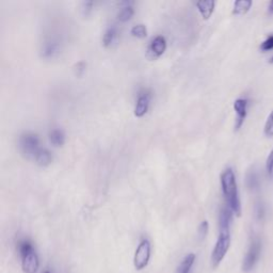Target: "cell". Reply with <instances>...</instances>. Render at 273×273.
I'll use <instances>...</instances> for the list:
<instances>
[{
  "label": "cell",
  "mask_w": 273,
  "mask_h": 273,
  "mask_svg": "<svg viewBox=\"0 0 273 273\" xmlns=\"http://www.w3.org/2000/svg\"><path fill=\"white\" fill-rule=\"evenodd\" d=\"M221 186L222 191L226 201L227 206L233 210V212L240 217L241 214V204L238 194V188L234 171L232 169H226L221 175Z\"/></svg>",
  "instance_id": "obj_1"
},
{
  "label": "cell",
  "mask_w": 273,
  "mask_h": 273,
  "mask_svg": "<svg viewBox=\"0 0 273 273\" xmlns=\"http://www.w3.org/2000/svg\"><path fill=\"white\" fill-rule=\"evenodd\" d=\"M19 251L22 257V268L25 273H37L40 267L39 257L30 241L23 240L19 243Z\"/></svg>",
  "instance_id": "obj_2"
},
{
  "label": "cell",
  "mask_w": 273,
  "mask_h": 273,
  "mask_svg": "<svg viewBox=\"0 0 273 273\" xmlns=\"http://www.w3.org/2000/svg\"><path fill=\"white\" fill-rule=\"evenodd\" d=\"M229 246H231V233L229 229H220V234L211 254V264L213 268H217L225 257Z\"/></svg>",
  "instance_id": "obj_3"
},
{
  "label": "cell",
  "mask_w": 273,
  "mask_h": 273,
  "mask_svg": "<svg viewBox=\"0 0 273 273\" xmlns=\"http://www.w3.org/2000/svg\"><path fill=\"white\" fill-rule=\"evenodd\" d=\"M40 139L37 134L26 133L20 138V149L23 155L27 158H35L40 151Z\"/></svg>",
  "instance_id": "obj_4"
},
{
  "label": "cell",
  "mask_w": 273,
  "mask_h": 273,
  "mask_svg": "<svg viewBox=\"0 0 273 273\" xmlns=\"http://www.w3.org/2000/svg\"><path fill=\"white\" fill-rule=\"evenodd\" d=\"M261 252H262V241L260 240V238H254L250 244L248 253L243 260V265H242L243 271L249 272L254 268L258 260H260Z\"/></svg>",
  "instance_id": "obj_5"
},
{
  "label": "cell",
  "mask_w": 273,
  "mask_h": 273,
  "mask_svg": "<svg viewBox=\"0 0 273 273\" xmlns=\"http://www.w3.org/2000/svg\"><path fill=\"white\" fill-rule=\"evenodd\" d=\"M151 258V243L148 239H143L136 250L134 256V265L137 270H143L150 262Z\"/></svg>",
  "instance_id": "obj_6"
},
{
  "label": "cell",
  "mask_w": 273,
  "mask_h": 273,
  "mask_svg": "<svg viewBox=\"0 0 273 273\" xmlns=\"http://www.w3.org/2000/svg\"><path fill=\"white\" fill-rule=\"evenodd\" d=\"M247 108H248V99L246 98H238L235 100L234 103V109L236 111V125L235 128L236 131L242 126L244 120L247 117Z\"/></svg>",
  "instance_id": "obj_7"
},
{
  "label": "cell",
  "mask_w": 273,
  "mask_h": 273,
  "mask_svg": "<svg viewBox=\"0 0 273 273\" xmlns=\"http://www.w3.org/2000/svg\"><path fill=\"white\" fill-rule=\"evenodd\" d=\"M150 102H151L150 92L140 93L138 96V99H137L136 107H135V116L138 118H141V117L144 116V114L149 110Z\"/></svg>",
  "instance_id": "obj_8"
},
{
  "label": "cell",
  "mask_w": 273,
  "mask_h": 273,
  "mask_svg": "<svg viewBox=\"0 0 273 273\" xmlns=\"http://www.w3.org/2000/svg\"><path fill=\"white\" fill-rule=\"evenodd\" d=\"M167 49V41L162 35L156 37L150 45V51L154 54V57L161 56Z\"/></svg>",
  "instance_id": "obj_9"
},
{
  "label": "cell",
  "mask_w": 273,
  "mask_h": 273,
  "mask_svg": "<svg viewBox=\"0 0 273 273\" xmlns=\"http://www.w3.org/2000/svg\"><path fill=\"white\" fill-rule=\"evenodd\" d=\"M59 51V43L54 39H48L44 42L42 47V56L44 58H51Z\"/></svg>",
  "instance_id": "obj_10"
},
{
  "label": "cell",
  "mask_w": 273,
  "mask_h": 273,
  "mask_svg": "<svg viewBox=\"0 0 273 273\" xmlns=\"http://www.w3.org/2000/svg\"><path fill=\"white\" fill-rule=\"evenodd\" d=\"M233 213H234L233 210L227 205L221 209L219 215L220 229H229V226H231V222L233 219Z\"/></svg>",
  "instance_id": "obj_11"
},
{
  "label": "cell",
  "mask_w": 273,
  "mask_h": 273,
  "mask_svg": "<svg viewBox=\"0 0 273 273\" xmlns=\"http://www.w3.org/2000/svg\"><path fill=\"white\" fill-rule=\"evenodd\" d=\"M195 6L198 9L199 13L202 14L203 19L208 20L211 16V14L214 10L215 3L212 2V0H208V2H197L195 3Z\"/></svg>",
  "instance_id": "obj_12"
},
{
  "label": "cell",
  "mask_w": 273,
  "mask_h": 273,
  "mask_svg": "<svg viewBox=\"0 0 273 273\" xmlns=\"http://www.w3.org/2000/svg\"><path fill=\"white\" fill-rule=\"evenodd\" d=\"M35 162L41 166V167H46L48 166L51 160H52V156L51 153L46 150V149H40V151L38 152L37 156H35Z\"/></svg>",
  "instance_id": "obj_13"
},
{
  "label": "cell",
  "mask_w": 273,
  "mask_h": 273,
  "mask_svg": "<svg viewBox=\"0 0 273 273\" xmlns=\"http://www.w3.org/2000/svg\"><path fill=\"white\" fill-rule=\"evenodd\" d=\"M252 2L251 0H237L234 4V10L233 13L235 15H243V14H246L247 12H249V10L252 7Z\"/></svg>",
  "instance_id": "obj_14"
},
{
  "label": "cell",
  "mask_w": 273,
  "mask_h": 273,
  "mask_svg": "<svg viewBox=\"0 0 273 273\" xmlns=\"http://www.w3.org/2000/svg\"><path fill=\"white\" fill-rule=\"evenodd\" d=\"M49 140L54 147H62L65 142V135L61 129H52L49 133Z\"/></svg>",
  "instance_id": "obj_15"
},
{
  "label": "cell",
  "mask_w": 273,
  "mask_h": 273,
  "mask_svg": "<svg viewBox=\"0 0 273 273\" xmlns=\"http://www.w3.org/2000/svg\"><path fill=\"white\" fill-rule=\"evenodd\" d=\"M195 261V255L193 253L188 254L181 262V264L178 267L177 273H190V270L194 264Z\"/></svg>",
  "instance_id": "obj_16"
},
{
  "label": "cell",
  "mask_w": 273,
  "mask_h": 273,
  "mask_svg": "<svg viewBox=\"0 0 273 273\" xmlns=\"http://www.w3.org/2000/svg\"><path fill=\"white\" fill-rule=\"evenodd\" d=\"M134 13H135V10L133 8V6L131 4L126 3V6L123 7L121 9V11L119 12L118 14V19L120 22L122 23H125V22H128L129 20H131L133 16H134Z\"/></svg>",
  "instance_id": "obj_17"
},
{
  "label": "cell",
  "mask_w": 273,
  "mask_h": 273,
  "mask_svg": "<svg viewBox=\"0 0 273 273\" xmlns=\"http://www.w3.org/2000/svg\"><path fill=\"white\" fill-rule=\"evenodd\" d=\"M117 35H118V32H117V28L114 26H111L109 27L108 29L106 30L105 34H104V38H103V43L104 45L106 47H109L111 46L114 42H116L117 40Z\"/></svg>",
  "instance_id": "obj_18"
},
{
  "label": "cell",
  "mask_w": 273,
  "mask_h": 273,
  "mask_svg": "<svg viewBox=\"0 0 273 273\" xmlns=\"http://www.w3.org/2000/svg\"><path fill=\"white\" fill-rule=\"evenodd\" d=\"M131 33L139 39H144L148 35V30H147V27L142 24H138L136 26H134L131 30Z\"/></svg>",
  "instance_id": "obj_19"
},
{
  "label": "cell",
  "mask_w": 273,
  "mask_h": 273,
  "mask_svg": "<svg viewBox=\"0 0 273 273\" xmlns=\"http://www.w3.org/2000/svg\"><path fill=\"white\" fill-rule=\"evenodd\" d=\"M247 186L251 190H254L258 186V178L254 171H250L247 175Z\"/></svg>",
  "instance_id": "obj_20"
},
{
  "label": "cell",
  "mask_w": 273,
  "mask_h": 273,
  "mask_svg": "<svg viewBox=\"0 0 273 273\" xmlns=\"http://www.w3.org/2000/svg\"><path fill=\"white\" fill-rule=\"evenodd\" d=\"M264 132L267 137H273V111L270 113V116L267 119Z\"/></svg>",
  "instance_id": "obj_21"
},
{
  "label": "cell",
  "mask_w": 273,
  "mask_h": 273,
  "mask_svg": "<svg viewBox=\"0 0 273 273\" xmlns=\"http://www.w3.org/2000/svg\"><path fill=\"white\" fill-rule=\"evenodd\" d=\"M208 228H209V225H208L207 221H203L202 223L199 224L198 229H197V234H198V237L201 240L206 237V235L208 233Z\"/></svg>",
  "instance_id": "obj_22"
},
{
  "label": "cell",
  "mask_w": 273,
  "mask_h": 273,
  "mask_svg": "<svg viewBox=\"0 0 273 273\" xmlns=\"http://www.w3.org/2000/svg\"><path fill=\"white\" fill-rule=\"evenodd\" d=\"M266 169L268 172V175L272 176L273 174V149L270 152L268 158H267V161H266Z\"/></svg>",
  "instance_id": "obj_23"
},
{
  "label": "cell",
  "mask_w": 273,
  "mask_h": 273,
  "mask_svg": "<svg viewBox=\"0 0 273 273\" xmlns=\"http://www.w3.org/2000/svg\"><path fill=\"white\" fill-rule=\"evenodd\" d=\"M261 49L263 51H268L273 49V35H270L266 41H264L261 45Z\"/></svg>",
  "instance_id": "obj_24"
},
{
  "label": "cell",
  "mask_w": 273,
  "mask_h": 273,
  "mask_svg": "<svg viewBox=\"0 0 273 273\" xmlns=\"http://www.w3.org/2000/svg\"><path fill=\"white\" fill-rule=\"evenodd\" d=\"M255 212H256V217H257L258 220H262L264 218V215H265V208H264V205L262 203L256 205Z\"/></svg>",
  "instance_id": "obj_25"
},
{
  "label": "cell",
  "mask_w": 273,
  "mask_h": 273,
  "mask_svg": "<svg viewBox=\"0 0 273 273\" xmlns=\"http://www.w3.org/2000/svg\"><path fill=\"white\" fill-rule=\"evenodd\" d=\"M92 7H93V3L92 2H85V3L82 4V11L84 12L85 15H87V14L91 11Z\"/></svg>",
  "instance_id": "obj_26"
},
{
  "label": "cell",
  "mask_w": 273,
  "mask_h": 273,
  "mask_svg": "<svg viewBox=\"0 0 273 273\" xmlns=\"http://www.w3.org/2000/svg\"><path fill=\"white\" fill-rule=\"evenodd\" d=\"M84 70H85V63L84 62L77 63V65H76V74L78 76H80V75H82V73H83Z\"/></svg>",
  "instance_id": "obj_27"
},
{
  "label": "cell",
  "mask_w": 273,
  "mask_h": 273,
  "mask_svg": "<svg viewBox=\"0 0 273 273\" xmlns=\"http://www.w3.org/2000/svg\"><path fill=\"white\" fill-rule=\"evenodd\" d=\"M269 12L273 13V0L272 2H270V4H269Z\"/></svg>",
  "instance_id": "obj_28"
},
{
  "label": "cell",
  "mask_w": 273,
  "mask_h": 273,
  "mask_svg": "<svg viewBox=\"0 0 273 273\" xmlns=\"http://www.w3.org/2000/svg\"><path fill=\"white\" fill-rule=\"evenodd\" d=\"M269 62H270V63H272V64H273V56H272V58H271V59H270V60H269Z\"/></svg>",
  "instance_id": "obj_29"
},
{
  "label": "cell",
  "mask_w": 273,
  "mask_h": 273,
  "mask_svg": "<svg viewBox=\"0 0 273 273\" xmlns=\"http://www.w3.org/2000/svg\"><path fill=\"white\" fill-rule=\"evenodd\" d=\"M44 273H50V272H49V271H48V270H46V271H45V272H44Z\"/></svg>",
  "instance_id": "obj_30"
}]
</instances>
